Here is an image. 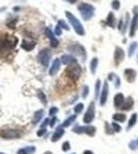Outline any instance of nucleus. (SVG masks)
Masks as SVG:
<instances>
[{"label": "nucleus", "mask_w": 138, "mask_h": 154, "mask_svg": "<svg viewBox=\"0 0 138 154\" xmlns=\"http://www.w3.org/2000/svg\"><path fill=\"white\" fill-rule=\"evenodd\" d=\"M18 44V38L12 35L4 34L0 37V53L1 54H8L11 49L16 48Z\"/></svg>", "instance_id": "obj_1"}, {"label": "nucleus", "mask_w": 138, "mask_h": 154, "mask_svg": "<svg viewBox=\"0 0 138 154\" xmlns=\"http://www.w3.org/2000/svg\"><path fill=\"white\" fill-rule=\"evenodd\" d=\"M65 74H66V76L68 77L71 81L76 82L82 75V67L77 63L69 65L66 68V70H65Z\"/></svg>", "instance_id": "obj_2"}, {"label": "nucleus", "mask_w": 138, "mask_h": 154, "mask_svg": "<svg viewBox=\"0 0 138 154\" xmlns=\"http://www.w3.org/2000/svg\"><path fill=\"white\" fill-rule=\"evenodd\" d=\"M65 14H66V18L68 19L69 24L71 25L72 28L74 29L75 33L79 36H84L85 35V29H84V27H82L81 22L75 18L74 14H71L70 11H65Z\"/></svg>", "instance_id": "obj_3"}, {"label": "nucleus", "mask_w": 138, "mask_h": 154, "mask_svg": "<svg viewBox=\"0 0 138 154\" xmlns=\"http://www.w3.org/2000/svg\"><path fill=\"white\" fill-rule=\"evenodd\" d=\"M79 11L85 21H90L93 18V16H94L95 8L91 4L84 2V3H81L79 5Z\"/></svg>", "instance_id": "obj_4"}, {"label": "nucleus", "mask_w": 138, "mask_h": 154, "mask_svg": "<svg viewBox=\"0 0 138 154\" xmlns=\"http://www.w3.org/2000/svg\"><path fill=\"white\" fill-rule=\"evenodd\" d=\"M23 136L21 131L16 128H5L0 130V137L4 140H14V139H20Z\"/></svg>", "instance_id": "obj_5"}, {"label": "nucleus", "mask_w": 138, "mask_h": 154, "mask_svg": "<svg viewBox=\"0 0 138 154\" xmlns=\"http://www.w3.org/2000/svg\"><path fill=\"white\" fill-rule=\"evenodd\" d=\"M72 131L75 134H86L90 137H94L96 135V128L93 125H76L72 128Z\"/></svg>", "instance_id": "obj_6"}, {"label": "nucleus", "mask_w": 138, "mask_h": 154, "mask_svg": "<svg viewBox=\"0 0 138 154\" xmlns=\"http://www.w3.org/2000/svg\"><path fill=\"white\" fill-rule=\"evenodd\" d=\"M138 28V6L133 8V18L130 24V37H134Z\"/></svg>", "instance_id": "obj_7"}, {"label": "nucleus", "mask_w": 138, "mask_h": 154, "mask_svg": "<svg viewBox=\"0 0 138 154\" xmlns=\"http://www.w3.org/2000/svg\"><path fill=\"white\" fill-rule=\"evenodd\" d=\"M37 59H38V62L43 67H47V66H49L50 59H51V51H50V49H47V48L41 49V51L38 53Z\"/></svg>", "instance_id": "obj_8"}, {"label": "nucleus", "mask_w": 138, "mask_h": 154, "mask_svg": "<svg viewBox=\"0 0 138 154\" xmlns=\"http://www.w3.org/2000/svg\"><path fill=\"white\" fill-rule=\"evenodd\" d=\"M95 118V102L93 101L90 103L89 107H88V110L86 111L84 115V118H82V121L87 125L91 123Z\"/></svg>", "instance_id": "obj_9"}, {"label": "nucleus", "mask_w": 138, "mask_h": 154, "mask_svg": "<svg viewBox=\"0 0 138 154\" xmlns=\"http://www.w3.org/2000/svg\"><path fill=\"white\" fill-rule=\"evenodd\" d=\"M108 83L107 81H105L103 83V86H102L101 91H100V94H99V104L101 106H104L107 102V98H108Z\"/></svg>", "instance_id": "obj_10"}, {"label": "nucleus", "mask_w": 138, "mask_h": 154, "mask_svg": "<svg viewBox=\"0 0 138 154\" xmlns=\"http://www.w3.org/2000/svg\"><path fill=\"white\" fill-rule=\"evenodd\" d=\"M68 51H70L71 53H73L75 54H77V56L84 57V59H85V57L87 56L84 46H82L81 44H71V45L68 46Z\"/></svg>", "instance_id": "obj_11"}, {"label": "nucleus", "mask_w": 138, "mask_h": 154, "mask_svg": "<svg viewBox=\"0 0 138 154\" xmlns=\"http://www.w3.org/2000/svg\"><path fill=\"white\" fill-rule=\"evenodd\" d=\"M125 59V51L122 48H115L114 54V64L115 66H119L120 64L123 62V60Z\"/></svg>", "instance_id": "obj_12"}, {"label": "nucleus", "mask_w": 138, "mask_h": 154, "mask_svg": "<svg viewBox=\"0 0 138 154\" xmlns=\"http://www.w3.org/2000/svg\"><path fill=\"white\" fill-rule=\"evenodd\" d=\"M65 134V131H64V128L62 125L58 126V128H56V131H54V134H53L52 138H51V141L53 143H56L58 142V141L60 140V139L62 138V137L64 136Z\"/></svg>", "instance_id": "obj_13"}, {"label": "nucleus", "mask_w": 138, "mask_h": 154, "mask_svg": "<svg viewBox=\"0 0 138 154\" xmlns=\"http://www.w3.org/2000/svg\"><path fill=\"white\" fill-rule=\"evenodd\" d=\"M60 66H61V61L59 59H55L52 63V66L50 67L49 74L51 76H55L60 70Z\"/></svg>", "instance_id": "obj_14"}, {"label": "nucleus", "mask_w": 138, "mask_h": 154, "mask_svg": "<svg viewBox=\"0 0 138 154\" xmlns=\"http://www.w3.org/2000/svg\"><path fill=\"white\" fill-rule=\"evenodd\" d=\"M46 35L47 36V38L50 39V41H51L52 48H57V46L59 45V41H58V39L56 38V36H55L54 32L50 28L46 29Z\"/></svg>", "instance_id": "obj_15"}, {"label": "nucleus", "mask_w": 138, "mask_h": 154, "mask_svg": "<svg viewBox=\"0 0 138 154\" xmlns=\"http://www.w3.org/2000/svg\"><path fill=\"white\" fill-rule=\"evenodd\" d=\"M60 61H61L62 64H64V65H66V66L77 63L76 58H75L74 56H71V54H64V56L61 57V60H60Z\"/></svg>", "instance_id": "obj_16"}, {"label": "nucleus", "mask_w": 138, "mask_h": 154, "mask_svg": "<svg viewBox=\"0 0 138 154\" xmlns=\"http://www.w3.org/2000/svg\"><path fill=\"white\" fill-rule=\"evenodd\" d=\"M125 78L127 79V81L128 82H130V83H132L133 81L136 79V71L135 70H133V69H126L125 70Z\"/></svg>", "instance_id": "obj_17"}, {"label": "nucleus", "mask_w": 138, "mask_h": 154, "mask_svg": "<svg viewBox=\"0 0 138 154\" xmlns=\"http://www.w3.org/2000/svg\"><path fill=\"white\" fill-rule=\"evenodd\" d=\"M133 106H134V100H133L132 97H128L127 100L124 101V104H123V106L121 108L124 111H130V110H132Z\"/></svg>", "instance_id": "obj_18"}, {"label": "nucleus", "mask_w": 138, "mask_h": 154, "mask_svg": "<svg viewBox=\"0 0 138 154\" xmlns=\"http://www.w3.org/2000/svg\"><path fill=\"white\" fill-rule=\"evenodd\" d=\"M124 101H125V97L123 94L119 93L114 96V107L115 108H121L124 104Z\"/></svg>", "instance_id": "obj_19"}, {"label": "nucleus", "mask_w": 138, "mask_h": 154, "mask_svg": "<svg viewBox=\"0 0 138 154\" xmlns=\"http://www.w3.org/2000/svg\"><path fill=\"white\" fill-rule=\"evenodd\" d=\"M36 151V147L35 146H26L17 151V154H34Z\"/></svg>", "instance_id": "obj_20"}, {"label": "nucleus", "mask_w": 138, "mask_h": 154, "mask_svg": "<svg viewBox=\"0 0 138 154\" xmlns=\"http://www.w3.org/2000/svg\"><path fill=\"white\" fill-rule=\"evenodd\" d=\"M43 114H44L43 109H39V110H37L36 112L34 113V115H33V119H32V125H36L37 123H38L39 121L41 120V118L43 117Z\"/></svg>", "instance_id": "obj_21"}, {"label": "nucleus", "mask_w": 138, "mask_h": 154, "mask_svg": "<svg viewBox=\"0 0 138 154\" xmlns=\"http://www.w3.org/2000/svg\"><path fill=\"white\" fill-rule=\"evenodd\" d=\"M35 45H36V43H35L34 41H28V40H24L21 44L22 48L25 49V51H32V49L35 48Z\"/></svg>", "instance_id": "obj_22"}, {"label": "nucleus", "mask_w": 138, "mask_h": 154, "mask_svg": "<svg viewBox=\"0 0 138 154\" xmlns=\"http://www.w3.org/2000/svg\"><path fill=\"white\" fill-rule=\"evenodd\" d=\"M112 119L114 121H119V122H125L127 119V116L124 113H114L112 115Z\"/></svg>", "instance_id": "obj_23"}, {"label": "nucleus", "mask_w": 138, "mask_h": 154, "mask_svg": "<svg viewBox=\"0 0 138 154\" xmlns=\"http://www.w3.org/2000/svg\"><path fill=\"white\" fill-rule=\"evenodd\" d=\"M75 119H76V115H71V116H69L67 119H65L64 120V122L62 123V126L63 128H68L69 125H71L72 123L75 121Z\"/></svg>", "instance_id": "obj_24"}, {"label": "nucleus", "mask_w": 138, "mask_h": 154, "mask_svg": "<svg viewBox=\"0 0 138 154\" xmlns=\"http://www.w3.org/2000/svg\"><path fill=\"white\" fill-rule=\"evenodd\" d=\"M97 67H98V59L97 58H93L92 61H91V63H90V70H91L92 74L96 73Z\"/></svg>", "instance_id": "obj_25"}, {"label": "nucleus", "mask_w": 138, "mask_h": 154, "mask_svg": "<svg viewBox=\"0 0 138 154\" xmlns=\"http://www.w3.org/2000/svg\"><path fill=\"white\" fill-rule=\"evenodd\" d=\"M136 122H137V114L134 113V114H132L131 118L129 119V122H128L127 130H130L131 128H133V126L136 125Z\"/></svg>", "instance_id": "obj_26"}, {"label": "nucleus", "mask_w": 138, "mask_h": 154, "mask_svg": "<svg viewBox=\"0 0 138 154\" xmlns=\"http://www.w3.org/2000/svg\"><path fill=\"white\" fill-rule=\"evenodd\" d=\"M137 48H138V43H137V42H133V43L130 44L129 51H128V56H129V58L133 57V54H135V51H136Z\"/></svg>", "instance_id": "obj_27"}, {"label": "nucleus", "mask_w": 138, "mask_h": 154, "mask_svg": "<svg viewBox=\"0 0 138 154\" xmlns=\"http://www.w3.org/2000/svg\"><path fill=\"white\" fill-rule=\"evenodd\" d=\"M106 23L110 27H114V24H115L114 14H112V12H109V14H108V17H107V20H106Z\"/></svg>", "instance_id": "obj_28"}, {"label": "nucleus", "mask_w": 138, "mask_h": 154, "mask_svg": "<svg viewBox=\"0 0 138 154\" xmlns=\"http://www.w3.org/2000/svg\"><path fill=\"white\" fill-rule=\"evenodd\" d=\"M101 81L100 79H97L96 81V85H95V98L98 99L99 98V94H100V91H101Z\"/></svg>", "instance_id": "obj_29"}, {"label": "nucleus", "mask_w": 138, "mask_h": 154, "mask_svg": "<svg viewBox=\"0 0 138 154\" xmlns=\"http://www.w3.org/2000/svg\"><path fill=\"white\" fill-rule=\"evenodd\" d=\"M37 98L39 99V100L41 101L42 104H44V105H47V97L44 95V93L42 91H38V93H37Z\"/></svg>", "instance_id": "obj_30"}, {"label": "nucleus", "mask_w": 138, "mask_h": 154, "mask_svg": "<svg viewBox=\"0 0 138 154\" xmlns=\"http://www.w3.org/2000/svg\"><path fill=\"white\" fill-rule=\"evenodd\" d=\"M58 26H59L61 29L66 30V31H68V30H69V26L67 25L66 22L63 21V20H60V21H58Z\"/></svg>", "instance_id": "obj_31"}, {"label": "nucleus", "mask_w": 138, "mask_h": 154, "mask_svg": "<svg viewBox=\"0 0 138 154\" xmlns=\"http://www.w3.org/2000/svg\"><path fill=\"white\" fill-rule=\"evenodd\" d=\"M82 109H84V104L82 103H79L76 104V105L74 106L73 110H74V113L75 114H79L82 111Z\"/></svg>", "instance_id": "obj_32"}, {"label": "nucleus", "mask_w": 138, "mask_h": 154, "mask_svg": "<svg viewBox=\"0 0 138 154\" xmlns=\"http://www.w3.org/2000/svg\"><path fill=\"white\" fill-rule=\"evenodd\" d=\"M111 128H112V131H114V133H120V131H122V126L117 122H112Z\"/></svg>", "instance_id": "obj_33"}, {"label": "nucleus", "mask_w": 138, "mask_h": 154, "mask_svg": "<svg viewBox=\"0 0 138 154\" xmlns=\"http://www.w3.org/2000/svg\"><path fill=\"white\" fill-rule=\"evenodd\" d=\"M111 6H112V8H114V11H117V9L120 8V6H121V3H120L119 0H114V1H112V3H111Z\"/></svg>", "instance_id": "obj_34"}, {"label": "nucleus", "mask_w": 138, "mask_h": 154, "mask_svg": "<svg viewBox=\"0 0 138 154\" xmlns=\"http://www.w3.org/2000/svg\"><path fill=\"white\" fill-rule=\"evenodd\" d=\"M62 150H63L64 152H67V151L70 150V143L68 141H66V142L63 143V145H62Z\"/></svg>", "instance_id": "obj_35"}, {"label": "nucleus", "mask_w": 138, "mask_h": 154, "mask_svg": "<svg viewBox=\"0 0 138 154\" xmlns=\"http://www.w3.org/2000/svg\"><path fill=\"white\" fill-rule=\"evenodd\" d=\"M58 111H59V109H58L57 107H52L49 111V115L50 116H55L58 113Z\"/></svg>", "instance_id": "obj_36"}, {"label": "nucleus", "mask_w": 138, "mask_h": 154, "mask_svg": "<svg viewBox=\"0 0 138 154\" xmlns=\"http://www.w3.org/2000/svg\"><path fill=\"white\" fill-rule=\"evenodd\" d=\"M88 95H89V86L88 85H85L84 86V89H82V98L86 99Z\"/></svg>", "instance_id": "obj_37"}, {"label": "nucleus", "mask_w": 138, "mask_h": 154, "mask_svg": "<svg viewBox=\"0 0 138 154\" xmlns=\"http://www.w3.org/2000/svg\"><path fill=\"white\" fill-rule=\"evenodd\" d=\"M105 131H106V134L107 135H112L114 134V131L109 128V125L108 122H105Z\"/></svg>", "instance_id": "obj_38"}, {"label": "nucleus", "mask_w": 138, "mask_h": 154, "mask_svg": "<svg viewBox=\"0 0 138 154\" xmlns=\"http://www.w3.org/2000/svg\"><path fill=\"white\" fill-rule=\"evenodd\" d=\"M47 133V128H39L38 131H37V136L38 137H42V136H44V134Z\"/></svg>", "instance_id": "obj_39"}, {"label": "nucleus", "mask_w": 138, "mask_h": 154, "mask_svg": "<svg viewBox=\"0 0 138 154\" xmlns=\"http://www.w3.org/2000/svg\"><path fill=\"white\" fill-rule=\"evenodd\" d=\"M54 34H55V35H61V34H62V29L60 28L59 26H56L55 31H54Z\"/></svg>", "instance_id": "obj_40"}, {"label": "nucleus", "mask_w": 138, "mask_h": 154, "mask_svg": "<svg viewBox=\"0 0 138 154\" xmlns=\"http://www.w3.org/2000/svg\"><path fill=\"white\" fill-rule=\"evenodd\" d=\"M56 122H57V117L56 116H53L52 120H50V126H51V128H54L55 125H56Z\"/></svg>", "instance_id": "obj_41"}, {"label": "nucleus", "mask_w": 138, "mask_h": 154, "mask_svg": "<svg viewBox=\"0 0 138 154\" xmlns=\"http://www.w3.org/2000/svg\"><path fill=\"white\" fill-rule=\"evenodd\" d=\"M47 125H50V118H46V119H44L43 122H42L41 125H40V128H46V126H47Z\"/></svg>", "instance_id": "obj_42"}, {"label": "nucleus", "mask_w": 138, "mask_h": 154, "mask_svg": "<svg viewBox=\"0 0 138 154\" xmlns=\"http://www.w3.org/2000/svg\"><path fill=\"white\" fill-rule=\"evenodd\" d=\"M64 1H66V2H69V3H75V2L77 1V0H64Z\"/></svg>", "instance_id": "obj_43"}, {"label": "nucleus", "mask_w": 138, "mask_h": 154, "mask_svg": "<svg viewBox=\"0 0 138 154\" xmlns=\"http://www.w3.org/2000/svg\"><path fill=\"white\" fill-rule=\"evenodd\" d=\"M82 154H94V153H93L92 151H90V150H86Z\"/></svg>", "instance_id": "obj_44"}, {"label": "nucleus", "mask_w": 138, "mask_h": 154, "mask_svg": "<svg viewBox=\"0 0 138 154\" xmlns=\"http://www.w3.org/2000/svg\"><path fill=\"white\" fill-rule=\"evenodd\" d=\"M122 27H123V21L121 20V21H120V25H119V29L122 30Z\"/></svg>", "instance_id": "obj_45"}, {"label": "nucleus", "mask_w": 138, "mask_h": 154, "mask_svg": "<svg viewBox=\"0 0 138 154\" xmlns=\"http://www.w3.org/2000/svg\"><path fill=\"white\" fill-rule=\"evenodd\" d=\"M43 154H53V152H51V151H46Z\"/></svg>", "instance_id": "obj_46"}, {"label": "nucleus", "mask_w": 138, "mask_h": 154, "mask_svg": "<svg viewBox=\"0 0 138 154\" xmlns=\"http://www.w3.org/2000/svg\"><path fill=\"white\" fill-rule=\"evenodd\" d=\"M0 154H5V153H3V152H0Z\"/></svg>", "instance_id": "obj_47"}, {"label": "nucleus", "mask_w": 138, "mask_h": 154, "mask_svg": "<svg viewBox=\"0 0 138 154\" xmlns=\"http://www.w3.org/2000/svg\"><path fill=\"white\" fill-rule=\"evenodd\" d=\"M136 143H137V145H138V140H137V142H136Z\"/></svg>", "instance_id": "obj_48"}]
</instances>
